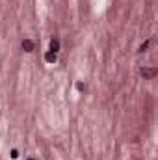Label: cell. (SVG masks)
<instances>
[{"label": "cell", "instance_id": "1", "mask_svg": "<svg viewBox=\"0 0 158 160\" xmlns=\"http://www.w3.org/2000/svg\"><path fill=\"white\" fill-rule=\"evenodd\" d=\"M23 48H24L26 52H32L33 50V41L32 39H24L23 41Z\"/></svg>", "mask_w": 158, "mask_h": 160}, {"label": "cell", "instance_id": "2", "mask_svg": "<svg viewBox=\"0 0 158 160\" xmlns=\"http://www.w3.org/2000/svg\"><path fill=\"white\" fill-rule=\"evenodd\" d=\"M141 75L145 76V78H153L156 75V69H141Z\"/></svg>", "mask_w": 158, "mask_h": 160}, {"label": "cell", "instance_id": "3", "mask_svg": "<svg viewBox=\"0 0 158 160\" xmlns=\"http://www.w3.org/2000/svg\"><path fill=\"white\" fill-rule=\"evenodd\" d=\"M60 50V39H52L50 41V52H58Z\"/></svg>", "mask_w": 158, "mask_h": 160}, {"label": "cell", "instance_id": "4", "mask_svg": "<svg viewBox=\"0 0 158 160\" xmlns=\"http://www.w3.org/2000/svg\"><path fill=\"white\" fill-rule=\"evenodd\" d=\"M45 60H47V61H50V64H54V61H56V52H47Z\"/></svg>", "mask_w": 158, "mask_h": 160}, {"label": "cell", "instance_id": "5", "mask_svg": "<svg viewBox=\"0 0 158 160\" xmlns=\"http://www.w3.org/2000/svg\"><path fill=\"white\" fill-rule=\"evenodd\" d=\"M147 47H149V41H147V43H143V45L140 47V52H143V50H145V48H147Z\"/></svg>", "mask_w": 158, "mask_h": 160}, {"label": "cell", "instance_id": "6", "mask_svg": "<svg viewBox=\"0 0 158 160\" xmlns=\"http://www.w3.org/2000/svg\"><path fill=\"white\" fill-rule=\"evenodd\" d=\"M17 156H19V153H17L15 149H13V151H11V158H17Z\"/></svg>", "mask_w": 158, "mask_h": 160}, {"label": "cell", "instance_id": "7", "mask_svg": "<svg viewBox=\"0 0 158 160\" xmlns=\"http://www.w3.org/2000/svg\"><path fill=\"white\" fill-rule=\"evenodd\" d=\"M76 88L80 89V91H84V89H86V86H84V84H76Z\"/></svg>", "mask_w": 158, "mask_h": 160}, {"label": "cell", "instance_id": "8", "mask_svg": "<svg viewBox=\"0 0 158 160\" xmlns=\"http://www.w3.org/2000/svg\"><path fill=\"white\" fill-rule=\"evenodd\" d=\"M26 160H36V158H26Z\"/></svg>", "mask_w": 158, "mask_h": 160}]
</instances>
